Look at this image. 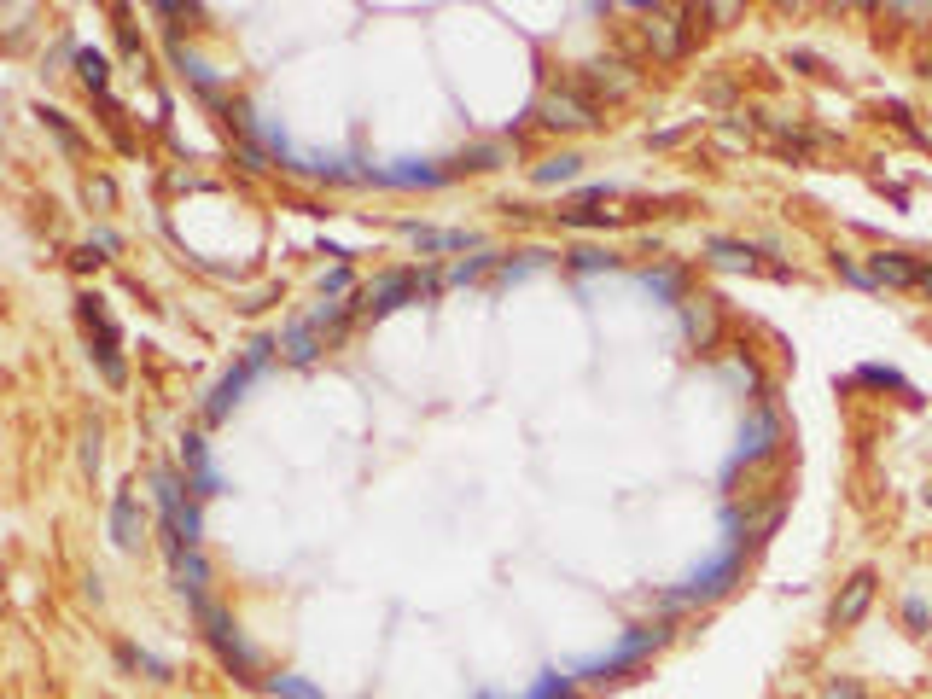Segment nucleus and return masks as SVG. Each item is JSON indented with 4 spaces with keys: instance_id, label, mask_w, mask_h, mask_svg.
<instances>
[{
    "instance_id": "obj_1",
    "label": "nucleus",
    "mask_w": 932,
    "mask_h": 699,
    "mask_svg": "<svg viewBox=\"0 0 932 699\" xmlns=\"http://www.w3.org/2000/svg\"><path fill=\"white\" fill-rule=\"evenodd\" d=\"M665 641H670V624H635V630L624 635L612 653H600V659H583V665H577V676H600V682H606V676H618V670L641 665V659H647L653 647H665Z\"/></svg>"
},
{
    "instance_id": "obj_2",
    "label": "nucleus",
    "mask_w": 932,
    "mask_h": 699,
    "mask_svg": "<svg viewBox=\"0 0 932 699\" xmlns=\"http://www.w3.org/2000/svg\"><path fill=\"white\" fill-rule=\"evenodd\" d=\"M76 315H82V327H88V338H94V356H100L105 385H123L129 367H123V338H117L111 315H105V298H76Z\"/></svg>"
},
{
    "instance_id": "obj_3",
    "label": "nucleus",
    "mask_w": 932,
    "mask_h": 699,
    "mask_svg": "<svg viewBox=\"0 0 932 699\" xmlns=\"http://www.w3.org/2000/svg\"><path fill=\"white\" fill-rule=\"evenodd\" d=\"M432 292H437L432 274H408V268H397V274H379L373 286H362L356 309H362V315H391V309H402L408 298H432Z\"/></svg>"
},
{
    "instance_id": "obj_4",
    "label": "nucleus",
    "mask_w": 932,
    "mask_h": 699,
    "mask_svg": "<svg viewBox=\"0 0 932 699\" xmlns=\"http://www.w3.org/2000/svg\"><path fill=\"white\" fill-rule=\"evenodd\" d=\"M268 362H274V344H268V338H257V344L245 350V362L228 367V373L216 379V391H210V402H204V420H210V426H216V420H228L233 402H239V391H245V385H251Z\"/></svg>"
},
{
    "instance_id": "obj_5",
    "label": "nucleus",
    "mask_w": 932,
    "mask_h": 699,
    "mask_svg": "<svg viewBox=\"0 0 932 699\" xmlns=\"http://www.w3.org/2000/svg\"><path fill=\"white\" fill-rule=\"evenodd\" d=\"M158 507H164V548H199V507L187 501L175 472H158Z\"/></svg>"
},
{
    "instance_id": "obj_6",
    "label": "nucleus",
    "mask_w": 932,
    "mask_h": 699,
    "mask_svg": "<svg viewBox=\"0 0 932 699\" xmlns=\"http://www.w3.org/2000/svg\"><path fill=\"white\" fill-rule=\"evenodd\" d=\"M734 577H740V548H729V554H717L711 566H699L682 589H670L665 606H694V600H717V595H729L734 589Z\"/></svg>"
},
{
    "instance_id": "obj_7",
    "label": "nucleus",
    "mask_w": 932,
    "mask_h": 699,
    "mask_svg": "<svg viewBox=\"0 0 932 699\" xmlns=\"http://www.w3.org/2000/svg\"><path fill=\"white\" fill-rule=\"evenodd\" d=\"M193 612H199V618H204V635H210V641H216V653H222V665H233V670H251V647H245V641H239V635H233V624H228V612H222V606H216V600H199V606H193Z\"/></svg>"
},
{
    "instance_id": "obj_8",
    "label": "nucleus",
    "mask_w": 932,
    "mask_h": 699,
    "mask_svg": "<svg viewBox=\"0 0 932 699\" xmlns=\"http://www.w3.org/2000/svg\"><path fill=\"white\" fill-rule=\"evenodd\" d=\"M868 280L874 286H932V268L903 257V251H874L868 257Z\"/></svg>"
},
{
    "instance_id": "obj_9",
    "label": "nucleus",
    "mask_w": 932,
    "mask_h": 699,
    "mask_svg": "<svg viewBox=\"0 0 932 699\" xmlns=\"http://www.w3.org/2000/svg\"><path fill=\"white\" fill-rule=\"evenodd\" d=\"M874 583H880L874 571H857V577H851V583L833 595V612H828L833 630H851V624H863V612L874 606Z\"/></svg>"
},
{
    "instance_id": "obj_10",
    "label": "nucleus",
    "mask_w": 932,
    "mask_h": 699,
    "mask_svg": "<svg viewBox=\"0 0 932 699\" xmlns=\"http://www.w3.org/2000/svg\"><path fill=\"white\" fill-rule=\"evenodd\" d=\"M542 123L548 129H589L595 123V100H583V94H548L542 100Z\"/></svg>"
},
{
    "instance_id": "obj_11",
    "label": "nucleus",
    "mask_w": 932,
    "mask_h": 699,
    "mask_svg": "<svg viewBox=\"0 0 932 699\" xmlns=\"http://www.w3.org/2000/svg\"><path fill=\"white\" fill-rule=\"evenodd\" d=\"M169 571H175V589L199 606L204 600V583H210V566H204L199 548H169Z\"/></svg>"
},
{
    "instance_id": "obj_12",
    "label": "nucleus",
    "mask_w": 932,
    "mask_h": 699,
    "mask_svg": "<svg viewBox=\"0 0 932 699\" xmlns=\"http://www.w3.org/2000/svg\"><path fill=\"white\" fill-rule=\"evenodd\" d=\"M775 437H781L775 414H769V408H758V414L740 426V461H764L769 449H775Z\"/></svg>"
},
{
    "instance_id": "obj_13",
    "label": "nucleus",
    "mask_w": 932,
    "mask_h": 699,
    "mask_svg": "<svg viewBox=\"0 0 932 699\" xmlns=\"http://www.w3.org/2000/svg\"><path fill=\"white\" fill-rule=\"evenodd\" d=\"M140 531H146V519H140L134 490H117V496H111V536H117V548H134Z\"/></svg>"
},
{
    "instance_id": "obj_14",
    "label": "nucleus",
    "mask_w": 932,
    "mask_h": 699,
    "mask_svg": "<svg viewBox=\"0 0 932 699\" xmlns=\"http://www.w3.org/2000/svg\"><path fill=\"white\" fill-rule=\"evenodd\" d=\"M373 181H385V187H443V181H449V169H437V164H414V158H402L397 169H373Z\"/></svg>"
},
{
    "instance_id": "obj_15",
    "label": "nucleus",
    "mask_w": 932,
    "mask_h": 699,
    "mask_svg": "<svg viewBox=\"0 0 932 699\" xmlns=\"http://www.w3.org/2000/svg\"><path fill=\"white\" fill-rule=\"evenodd\" d=\"M181 461H187V472H193V484H199V496H216L222 490V478H216V466L204 461V437H181Z\"/></svg>"
},
{
    "instance_id": "obj_16",
    "label": "nucleus",
    "mask_w": 932,
    "mask_h": 699,
    "mask_svg": "<svg viewBox=\"0 0 932 699\" xmlns=\"http://www.w3.org/2000/svg\"><path fill=\"white\" fill-rule=\"evenodd\" d=\"M169 53H175V65L187 70V76H193V88H199L204 100H222V82H216V76H210V65H204V59H193V53H187V47H181V41H175V47H169Z\"/></svg>"
},
{
    "instance_id": "obj_17",
    "label": "nucleus",
    "mask_w": 932,
    "mask_h": 699,
    "mask_svg": "<svg viewBox=\"0 0 932 699\" xmlns=\"http://www.w3.org/2000/svg\"><path fill=\"white\" fill-rule=\"evenodd\" d=\"M408 239L420 251H466L472 245V233H443V228H420V222H408Z\"/></svg>"
},
{
    "instance_id": "obj_18",
    "label": "nucleus",
    "mask_w": 932,
    "mask_h": 699,
    "mask_svg": "<svg viewBox=\"0 0 932 699\" xmlns=\"http://www.w3.org/2000/svg\"><path fill=\"white\" fill-rule=\"evenodd\" d=\"M286 356H292V362H315V356H321V327H315V321L286 327Z\"/></svg>"
},
{
    "instance_id": "obj_19",
    "label": "nucleus",
    "mask_w": 932,
    "mask_h": 699,
    "mask_svg": "<svg viewBox=\"0 0 932 699\" xmlns=\"http://www.w3.org/2000/svg\"><path fill=\"white\" fill-rule=\"evenodd\" d=\"M577 169H583V158H577V152H560V158L536 164V187H560V181H577Z\"/></svg>"
},
{
    "instance_id": "obj_20",
    "label": "nucleus",
    "mask_w": 932,
    "mask_h": 699,
    "mask_svg": "<svg viewBox=\"0 0 932 699\" xmlns=\"http://www.w3.org/2000/svg\"><path fill=\"white\" fill-rule=\"evenodd\" d=\"M705 251H711L717 263H729V268H758V251L740 245V239H705Z\"/></svg>"
},
{
    "instance_id": "obj_21",
    "label": "nucleus",
    "mask_w": 932,
    "mask_h": 699,
    "mask_svg": "<svg viewBox=\"0 0 932 699\" xmlns=\"http://www.w3.org/2000/svg\"><path fill=\"white\" fill-rule=\"evenodd\" d=\"M76 70H82V82H88L94 94H100V88H105V76H111V65H105L94 47H76Z\"/></svg>"
},
{
    "instance_id": "obj_22",
    "label": "nucleus",
    "mask_w": 932,
    "mask_h": 699,
    "mask_svg": "<svg viewBox=\"0 0 932 699\" xmlns=\"http://www.w3.org/2000/svg\"><path fill=\"white\" fill-rule=\"evenodd\" d=\"M641 286H647L653 298L676 303V292H682V274H676V268H659V274H641Z\"/></svg>"
},
{
    "instance_id": "obj_23",
    "label": "nucleus",
    "mask_w": 932,
    "mask_h": 699,
    "mask_svg": "<svg viewBox=\"0 0 932 699\" xmlns=\"http://www.w3.org/2000/svg\"><path fill=\"white\" fill-rule=\"evenodd\" d=\"M268 688H274L280 699H327L321 688H315V682H303V676H274Z\"/></svg>"
},
{
    "instance_id": "obj_24",
    "label": "nucleus",
    "mask_w": 932,
    "mask_h": 699,
    "mask_svg": "<svg viewBox=\"0 0 932 699\" xmlns=\"http://www.w3.org/2000/svg\"><path fill=\"white\" fill-rule=\"evenodd\" d=\"M857 379H863V385H892V391H909V385H903V373L898 367H857Z\"/></svg>"
},
{
    "instance_id": "obj_25",
    "label": "nucleus",
    "mask_w": 932,
    "mask_h": 699,
    "mask_svg": "<svg viewBox=\"0 0 932 699\" xmlns=\"http://www.w3.org/2000/svg\"><path fill=\"white\" fill-rule=\"evenodd\" d=\"M618 257H606V251H595V245H583V251H571V268H583V274H600V268H612Z\"/></svg>"
},
{
    "instance_id": "obj_26",
    "label": "nucleus",
    "mask_w": 932,
    "mask_h": 699,
    "mask_svg": "<svg viewBox=\"0 0 932 699\" xmlns=\"http://www.w3.org/2000/svg\"><path fill=\"white\" fill-rule=\"evenodd\" d=\"M117 659H123V665H134V670H146V676H158V682L169 676V665H164V659H152V653H134V647H123Z\"/></svg>"
},
{
    "instance_id": "obj_27",
    "label": "nucleus",
    "mask_w": 932,
    "mask_h": 699,
    "mask_svg": "<svg viewBox=\"0 0 932 699\" xmlns=\"http://www.w3.org/2000/svg\"><path fill=\"white\" fill-rule=\"evenodd\" d=\"M525 699H571V688H566V676H560V670H548V676H542Z\"/></svg>"
},
{
    "instance_id": "obj_28",
    "label": "nucleus",
    "mask_w": 932,
    "mask_h": 699,
    "mask_svg": "<svg viewBox=\"0 0 932 699\" xmlns=\"http://www.w3.org/2000/svg\"><path fill=\"white\" fill-rule=\"evenodd\" d=\"M82 466H88V472H100V426H88V432H82Z\"/></svg>"
},
{
    "instance_id": "obj_29",
    "label": "nucleus",
    "mask_w": 932,
    "mask_h": 699,
    "mask_svg": "<svg viewBox=\"0 0 932 699\" xmlns=\"http://www.w3.org/2000/svg\"><path fill=\"white\" fill-rule=\"evenodd\" d=\"M903 618H909V630L921 635V630H927V600H921V595H909V600H903Z\"/></svg>"
},
{
    "instance_id": "obj_30",
    "label": "nucleus",
    "mask_w": 932,
    "mask_h": 699,
    "mask_svg": "<svg viewBox=\"0 0 932 699\" xmlns=\"http://www.w3.org/2000/svg\"><path fill=\"white\" fill-rule=\"evenodd\" d=\"M41 117H47V129L59 134V146H65V152H76V134H70V123H65V117H59V111H41Z\"/></svg>"
},
{
    "instance_id": "obj_31",
    "label": "nucleus",
    "mask_w": 932,
    "mask_h": 699,
    "mask_svg": "<svg viewBox=\"0 0 932 699\" xmlns=\"http://www.w3.org/2000/svg\"><path fill=\"white\" fill-rule=\"evenodd\" d=\"M484 268H490V257H472V263H461V268H449V280H455V286H466V280H478V274H484Z\"/></svg>"
},
{
    "instance_id": "obj_32",
    "label": "nucleus",
    "mask_w": 932,
    "mask_h": 699,
    "mask_svg": "<svg viewBox=\"0 0 932 699\" xmlns=\"http://www.w3.org/2000/svg\"><path fill=\"white\" fill-rule=\"evenodd\" d=\"M88 199H94V204H111V199H117V187H111L105 175H88Z\"/></svg>"
},
{
    "instance_id": "obj_33",
    "label": "nucleus",
    "mask_w": 932,
    "mask_h": 699,
    "mask_svg": "<svg viewBox=\"0 0 932 699\" xmlns=\"http://www.w3.org/2000/svg\"><path fill=\"white\" fill-rule=\"evenodd\" d=\"M688 333L694 338H711V309L699 303V309H688Z\"/></svg>"
},
{
    "instance_id": "obj_34",
    "label": "nucleus",
    "mask_w": 932,
    "mask_h": 699,
    "mask_svg": "<svg viewBox=\"0 0 932 699\" xmlns=\"http://www.w3.org/2000/svg\"><path fill=\"white\" fill-rule=\"evenodd\" d=\"M321 292H327V298H344V292H350V274H344V268H333V274L321 280Z\"/></svg>"
},
{
    "instance_id": "obj_35",
    "label": "nucleus",
    "mask_w": 932,
    "mask_h": 699,
    "mask_svg": "<svg viewBox=\"0 0 932 699\" xmlns=\"http://www.w3.org/2000/svg\"><path fill=\"white\" fill-rule=\"evenodd\" d=\"M833 699H863V688L857 682H833Z\"/></svg>"
},
{
    "instance_id": "obj_36",
    "label": "nucleus",
    "mask_w": 932,
    "mask_h": 699,
    "mask_svg": "<svg viewBox=\"0 0 932 699\" xmlns=\"http://www.w3.org/2000/svg\"><path fill=\"white\" fill-rule=\"evenodd\" d=\"M927 76H932V59H927Z\"/></svg>"
}]
</instances>
